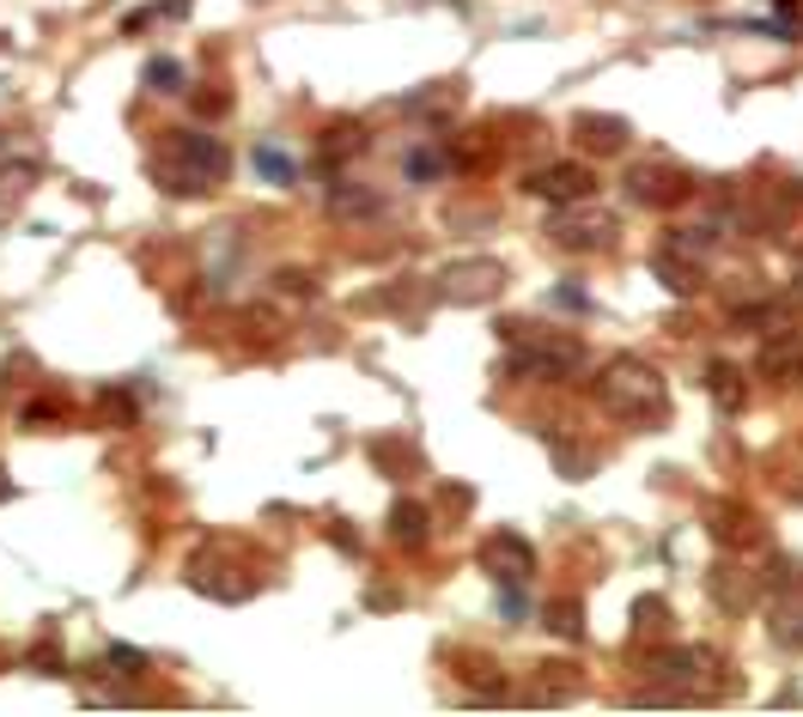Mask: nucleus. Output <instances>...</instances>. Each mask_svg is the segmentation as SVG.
<instances>
[{"mask_svg":"<svg viewBox=\"0 0 803 717\" xmlns=\"http://www.w3.org/2000/svg\"><path fill=\"white\" fill-rule=\"evenodd\" d=\"M226 177H231V152L207 128H165V140L152 147V182L177 201H201Z\"/></svg>","mask_w":803,"mask_h":717,"instance_id":"1","label":"nucleus"},{"mask_svg":"<svg viewBox=\"0 0 803 717\" xmlns=\"http://www.w3.org/2000/svg\"><path fill=\"white\" fill-rule=\"evenodd\" d=\"M591 389H597V408L608 420L633 426V432H657V426L670 420V384H664V371L645 365L640 353H615L591 377Z\"/></svg>","mask_w":803,"mask_h":717,"instance_id":"2","label":"nucleus"},{"mask_svg":"<svg viewBox=\"0 0 803 717\" xmlns=\"http://www.w3.org/2000/svg\"><path fill=\"white\" fill-rule=\"evenodd\" d=\"M499 341L512 347L505 353V377H517V384H573V377H585V341L566 329H542V322H499Z\"/></svg>","mask_w":803,"mask_h":717,"instance_id":"3","label":"nucleus"},{"mask_svg":"<svg viewBox=\"0 0 803 717\" xmlns=\"http://www.w3.org/2000/svg\"><path fill=\"white\" fill-rule=\"evenodd\" d=\"M712 669H718V657H712L706 645H676V650H657L652 657V675L657 687H645V706H664V699H706L712 694Z\"/></svg>","mask_w":803,"mask_h":717,"instance_id":"4","label":"nucleus"},{"mask_svg":"<svg viewBox=\"0 0 803 717\" xmlns=\"http://www.w3.org/2000/svg\"><path fill=\"white\" fill-rule=\"evenodd\" d=\"M548 238L561 243L566 256H603V250L621 243V219L603 213V207H591V201H566L561 213L548 219Z\"/></svg>","mask_w":803,"mask_h":717,"instance_id":"5","label":"nucleus"},{"mask_svg":"<svg viewBox=\"0 0 803 717\" xmlns=\"http://www.w3.org/2000/svg\"><path fill=\"white\" fill-rule=\"evenodd\" d=\"M621 189H627L633 207H682V201L701 195V182L682 171V165H670V159H640L627 177H621Z\"/></svg>","mask_w":803,"mask_h":717,"instance_id":"6","label":"nucleus"},{"mask_svg":"<svg viewBox=\"0 0 803 717\" xmlns=\"http://www.w3.org/2000/svg\"><path fill=\"white\" fill-rule=\"evenodd\" d=\"M499 292H505V262H494V256H469V262H450L438 273L445 305H494Z\"/></svg>","mask_w":803,"mask_h":717,"instance_id":"7","label":"nucleus"},{"mask_svg":"<svg viewBox=\"0 0 803 717\" xmlns=\"http://www.w3.org/2000/svg\"><path fill=\"white\" fill-rule=\"evenodd\" d=\"M755 377H761V384H773V389H797V384H803V329H797V322L761 335Z\"/></svg>","mask_w":803,"mask_h":717,"instance_id":"8","label":"nucleus"},{"mask_svg":"<svg viewBox=\"0 0 803 717\" xmlns=\"http://www.w3.org/2000/svg\"><path fill=\"white\" fill-rule=\"evenodd\" d=\"M475 566L494 584H524L529 571H536V547L517 536V529H494V536H482V547H475Z\"/></svg>","mask_w":803,"mask_h":717,"instance_id":"9","label":"nucleus"},{"mask_svg":"<svg viewBox=\"0 0 803 717\" xmlns=\"http://www.w3.org/2000/svg\"><path fill=\"white\" fill-rule=\"evenodd\" d=\"M524 195H536V201H554V207H566V201H591V195H597V177H591L585 165L554 159V165H542V171H529V177H524Z\"/></svg>","mask_w":803,"mask_h":717,"instance_id":"10","label":"nucleus"},{"mask_svg":"<svg viewBox=\"0 0 803 717\" xmlns=\"http://www.w3.org/2000/svg\"><path fill=\"white\" fill-rule=\"evenodd\" d=\"M706 529H712V541L731 547V554H749V547H761L755 511H749V505H736V499H712V505H706Z\"/></svg>","mask_w":803,"mask_h":717,"instance_id":"11","label":"nucleus"},{"mask_svg":"<svg viewBox=\"0 0 803 717\" xmlns=\"http://www.w3.org/2000/svg\"><path fill=\"white\" fill-rule=\"evenodd\" d=\"M323 207H329V219H341V226H359V219L384 213V189H371V182H359V177H335Z\"/></svg>","mask_w":803,"mask_h":717,"instance_id":"12","label":"nucleus"},{"mask_svg":"<svg viewBox=\"0 0 803 717\" xmlns=\"http://www.w3.org/2000/svg\"><path fill=\"white\" fill-rule=\"evenodd\" d=\"M573 135L585 152H621L633 140V128L621 122V116H603V110H578L573 116Z\"/></svg>","mask_w":803,"mask_h":717,"instance_id":"13","label":"nucleus"},{"mask_svg":"<svg viewBox=\"0 0 803 717\" xmlns=\"http://www.w3.org/2000/svg\"><path fill=\"white\" fill-rule=\"evenodd\" d=\"M712 250H718V231L712 226H676L657 238V256H676V262H688V268H706Z\"/></svg>","mask_w":803,"mask_h":717,"instance_id":"14","label":"nucleus"},{"mask_svg":"<svg viewBox=\"0 0 803 717\" xmlns=\"http://www.w3.org/2000/svg\"><path fill=\"white\" fill-rule=\"evenodd\" d=\"M767 638H773L780 650H803V596H773Z\"/></svg>","mask_w":803,"mask_h":717,"instance_id":"15","label":"nucleus"},{"mask_svg":"<svg viewBox=\"0 0 803 717\" xmlns=\"http://www.w3.org/2000/svg\"><path fill=\"white\" fill-rule=\"evenodd\" d=\"M706 396L718 401L724 414H736V408H743V401H749V377L736 371L731 359H712V365H706Z\"/></svg>","mask_w":803,"mask_h":717,"instance_id":"16","label":"nucleus"},{"mask_svg":"<svg viewBox=\"0 0 803 717\" xmlns=\"http://www.w3.org/2000/svg\"><path fill=\"white\" fill-rule=\"evenodd\" d=\"M250 165H256V177L275 182V189H293V182H299V159H293L287 147H275V140H256Z\"/></svg>","mask_w":803,"mask_h":717,"instance_id":"17","label":"nucleus"},{"mask_svg":"<svg viewBox=\"0 0 803 717\" xmlns=\"http://www.w3.org/2000/svg\"><path fill=\"white\" fill-rule=\"evenodd\" d=\"M371 462L378 468H390V475L402 480V475H420L426 468V456H420V445H408V438H371Z\"/></svg>","mask_w":803,"mask_h":717,"instance_id":"18","label":"nucleus"},{"mask_svg":"<svg viewBox=\"0 0 803 717\" xmlns=\"http://www.w3.org/2000/svg\"><path fill=\"white\" fill-rule=\"evenodd\" d=\"M390 536H396L402 547H420L426 536H433V511H426V505H414V499H396V505H390Z\"/></svg>","mask_w":803,"mask_h":717,"instance_id":"19","label":"nucleus"},{"mask_svg":"<svg viewBox=\"0 0 803 717\" xmlns=\"http://www.w3.org/2000/svg\"><path fill=\"white\" fill-rule=\"evenodd\" d=\"M317 152H323V165H347V159L366 152V135H359V122H329L323 140H317Z\"/></svg>","mask_w":803,"mask_h":717,"instance_id":"20","label":"nucleus"},{"mask_svg":"<svg viewBox=\"0 0 803 717\" xmlns=\"http://www.w3.org/2000/svg\"><path fill=\"white\" fill-rule=\"evenodd\" d=\"M749 584H761V571H755V578H749V571H736V566H718V571H712V596H718L724 615H743V608H749Z\"/></svg>","mask_w":803,"mask_h":717,"instance_id":"21","label":"nucleus"},{"mask_svg":"<svg viewBox=\"0 0 803 717\" xmlns=\"http://www.w3.org/2000/svg\"><path fill=\"white\" fill-rule=\"evenodd\" d=\"M450 165H457V159H450L445 147H408V152H402V177H408V182H438Z\"/></svg>","mask_w":803,"mask_h":717,"instance_id":"22","label":"nucleus"},{"mask_svg":"<svg viewBox=\"0 0 803 717\" xmlns=\"http://www.w3.org/2000/svg\"><path fill=\"white\" fill-rule=\"evenodd\" d=\"M140 86L159 91V98H171V91H189V68L177 56H152L147 68H140Z\"/></svg>","mask_w":803,"mask_h":717,"instance_id":"23","label":"nucleus"},{"mask_svg":"<svg viewBox=\"0 0 803 717\" xmlns=\"http://www.w3.org/2000/svg\"><path fill=\"white\" fill-rule=\"evenodd\" d=\"M189 12V0H147V7H135L122 19V37H147L152 24H171V19H184Z\"/></svg>","mask_w":803,"mask_h":717,"instance_id":"24","label":"nucleus"},{"mask_svg":"<svg viewBox=\"0 0 803 717\" xmlns=\"http://www.w3.org/2000/svg\"><path fill=\"white\" fill-rule=\"evenodd\" d=\"M652 268H657V280H664L676 298H694V292H701V280H706V268H688V262H676V256H657V250H652Z\"/></svg>","mask_w":803,"mask_h":717,"instance_id":"25","label":"nucleus"},{"mask_svg":"<svg viewBox=\"0 0 803 717\" xmlns=\"http://www.w3.org/2000/svg\"><path fill=\"white\" fill-rule=\"evenodd\" d=\"M670 603L664 596H640V603H633V633L640 638H670Z\"/></svg>","mask_w":803,"mask_h":717,"instance_id":"26","label":"nucleus"},{"mask_svg":"<svg viewBox=\"0 0 803 717\" xmlns=\"http://www.w3.org/2000/svg\"><path fill=\"white\" fill-rule=\"evenodd\" d=\"M61 420H68V401H56V396H37V401H24V408H19L24 432H49V426H61Z\"/></svg>","mask_w":803,"mask_h":717,"instance_id":"27","label":"nucleus"},{"mask_svg":"<svg viewBox=\"0 0 803 717\" xmlns=\"http://www.w3.org/2000/svg\"><path fill=\"white\" fill-rule=\"evenodd\" d=\"M761 578H767V590H773V596H803V559L773 554V566L761 571Z\"/></svg>","mask_w":803,"mask_h":717,"instance_id":"28","label":"nucleus"},{"mask_svg":"<svg viewBox=\"0 0 803 717\" xmlns=\"http://www.w3.org/2000/svg\"><path fill=\"white\" fill-rule=\"evenodd\" d=\"M566 694H573V675H566V663H542V681L529 687V699H548V706H554V699H566Z\"/></svg>","mask_w":803,"mask_h":717,"instance_id":"29","label":"nucleus"},{"mask_svg":"<svg viewBox=\"0 0 803 717\" xmlns=\"http://www.w3.org/2000/svg\"><path fill=\"white\" fill-rule=\"evenodd\" d=\"M98 414H103V426H135V396L128 389H103Z\"/></svg>","mask_w":803,"mask_h":717,"instance_id":"30","label":"nucleus"},{"mask_svg":"<svg viewBox=\"0 0 803 717\" xmlns=\"http://www.w3.org/2000/svg\"><path fill=\"white\" fill-rule=\"evenodd\" d=\"M103 675H147V650H128V645L103 650Z\"/></svg>","mask_w":803,"mask_h":717,"instance_id":"31","label":"nucleus"},{"mask_svg":"<svg viewBox=\"0 0 803 717\" xmlns=\"http://www.w3.org/2000/svg\"><path fill=\"white\" fill-rule=\"evenodd\" d=\"M499 620H505V627H524V620H529V596L512 590V584H499Z\"/></svg>","mask_w":803,"mask_h":717,"instance_id":"32","label":"nucleus"},{"mask_svg":"<svg viewBox=\"0 0 803 717\" xmlns=\"http://www.w3.org/2000/svg\"><path fill=\"white\" fill-rule=\"evenodd\" d=\"M548 633H561V638H585V627H578V603H554V608H548Z\"/></svg>","mask_w":803,"mask_h":717,"instance_id":"33","label":"nucleus"},{"mask_svg":"<svg viewBox=\"0 0 803 717\" xmlns=\"http://www.w3.org/2000/svg\"><path fill=\"white\" fill-rule=\"evenodd\" d=\"M31 177H37V165H7V171H0V195H19V189H31Z\"/></svg>","mask_w":803,"mask_h":717,"instance_id":"34","label":"nucleus"},{"mask_svg":"<svg viewBox=\"0 0 803 717\" xmlns=\"http://www.w3.org/2000/svg\"><path fill=\"white\" fill-rule=\"evenodd\" d=\"M31 669H37V675H61V669H68V663H61V650H56V645H49V638H43V645L31 650Z\"/></svg>","mask_w":803,"mask_h":717,"instance_id":"35","label":"nucleus"},{"mask_svg":"<svg viewBox=\"0 0 803 717\" xmlns=\"http://www.w3.org/2000/svg\"><path fill=\"white\" fill-rule=\"evenodd\" d=\"M554 305L561 310H591V298L578 292V286H554Z\"/></svg>","mask_w":803,"mask_h":717,"instance_id":"36","label":"nucleus"},{"mask_svg":"<svg viewBox=\"0 0 803 717\" xmlns=\"http://www.w3.org/2000/svg\"><path fill=\"white\" fill-rule=\"evenodd\" d=\"M196 110L214 116V110H231V91H196Z\"/></svg>","mask_w":803,"mask_h":717,"instance_id":"37","label":"nucleus"},{"mask_svg":"<svg viewBox=\"0 0 803 717\" xmlns=\"http://www.w3.org/2000/svg\"><path fill=\"white\" fill-rule=\"evenodd\" d=\"M12 492H19V487H12V480H7V468H0V505H7Z\"/></svg>","mask_w":803,"mask_h":717,"instance_id":"38","label":"nucleus"},{"mask_svg":"<svg viewBox=\"0 0 803 717\" xmlns=\"http://www.w3.org/2000/svg\"><path fill=\"white\" fill-rule=\"evenodd\" d=\"M0 401H7V371H0Z\"/></svg>","mask_w":803,"mask_h":717,"instance_id":"39","label":"nucleus"}]
</instances>
